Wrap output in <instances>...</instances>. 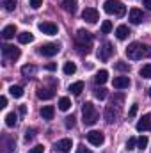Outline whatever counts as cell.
<instances>
[{
  "label": "cell",
  "mask_w": 151,
  "mask_h": 153,
  "mask_svg": "<svg viewBox=\"0 0 151 153\" xmlns=\"http://www.w3.org/2000/svg\"><path fill=\"white\" fill-rule=\"evenodd\" d=\"M107 80H109V71H107V70L98 71V73H96V76H94V82H96V84H100V85H103Z\"/></svg>",
  "instance_id": "20"
},
{
  "label": "cell",
  "mask_w": 151,
  "mask_h": 153,
  "mask_svg": "<svg viewBox=\"0 0 151 153\" xmlns=\"http://www.w3.org/2000/svg\"><path fill=\"white\" fill-rule=\"evenodd\" d=\"M44 68H46L48 71H55V70H57V64H55V62H48Z\"/></svg>",
  "instance_id": "44"
},
{
  "label": "cell",
  "mask_w": 151,
  "mask_h": 153,
  "mask_svg": "<svg viewBox=\"0 0 151 153\" xmlns=\"http://www.w3.org/2000/svg\"><path fill=\"white\" fill-rule=\"evenodd\" d=\"M16 4H18V0H4V9L11 13L16 9Z\"/></svg>",
  "instance_id": "29"
},
{
  "label": "cell",
  "mask_w": 151,
  "mask_h": 153,
  "mask_svg": "<svg viewBox=\"0 0 151 153\" xmlns=\"http://www.w3.org/2000/svg\"><path fill=\"white\" fill-rule=\"evenodd\" d=\"M13 148H14V139H7L5 141V153L13 152Z\"/></svg>",
  "instance_id": "36"
},
{
  "label": "cell",
  "mask_w": 151,
  "mask_h": 153,
  "mask_svg": "<svg viewBox=\"0 0 151 153\" xmlns=\"http://www.w3.org/2000/svg\"><path fill=\"white\" fill-rule=\"evenodd\" d=\"M14 34H16V25H7V27H4V30H2V36H4V39L14 38Z\"/></svg>",
  "instance_id": "21"
},
{
  "label": "cell",
  "mask_w": 151,
  "mask_h": 153,
  "mask_svg": "<svg viewBox=\"0 0 151 153\" xmlns=\"http://www.w3.org/2000/svg\"><path fill=\"white\" fill-rule=\"evenodd\" d=\"M112 84L115 89H128L130 87V78L128 76H115Z\"/></svg>",
  "instance_id": "15"
},
{
  "label": "cell",
  "mask_w": 151,
  "mask_h": 153,
  "mask_svg": "<svg viewBox=\"0 0 151 153\" xmlns=\"http://www.w3.org/2000/svg\"><path fill=\"white\" fill-rule=\"evenodd\" d=\"M18 111H20V114H27V107H25V105H20Z\"/></svg>",
  "instance_id": "47"
},
{
  "label": "cell",
  "mask_w": 151,
  "mask_h": 153,
  "mask_svg": "<svg viewBox=\"0 0 151 153\" xmlns=\"http://www.w3.org/2000/svg\"><path fill=\"white\" fill-rule=\"evenodd\" d=\"M43 152H44V146H41V144H38V146H34V148L29 150V153H43Z\"/></svg>",
  "instance_id": "41"
},
{
  "label": "cell",
  "mask_w": 151,
  "mask_h": 153,
  "mask_svg": "<svg viewBox=\"0 0 151 153\" xmlns=\"http://www.w3.org/2000/svg\"><path fill=\"white\" fill-rule=\"evenodd\" d=\"M150 96H151V87H150Z\"/></svg>",
  "instance_id": "48"
},
{
  "label": "cell",
  "mask_w": 151,
  "mask_h": 153,
  "mask_svg": "<svg viewBox=\"0 0 151 153\" xmlns=\"http://www.w3.org/2000/svg\"><path fill=\"white\" fill-rule=\"evenodd\" d=\"M87 141H89L93 146H101V144L105 143V135H103L101 132H98V130H91V132L87 134Z\"/></svg>",
  "instance_id": "8"
},
{
  "label": "cell",
  "mask_w": 151,
  "mask_h": 153,
  "mask_svg": "<svg viewBox=\"0 0 151 153\" xmlns=\"http://www.w3.org/2000/svg\"><path fill=\"white\" fill-rule=\"evenodd\" d=\"M9 93H11L13 98H21L23 96V87L21 85H11L9 87Z\"/></svg>",
  "instance_id": "24"
},
{
  "label": "cell",
  "mask_w": 151,
  "mask_h": 153,
  "mask_svg": "<svg viewBox=\"0 0 151 153\" xmlns=\"http://www.w3.org/2000/svg\"><path fill=\"white\" fill-rule=\"evenodd\" d=\"M53 114H55V109H53L52 105H44V107L41 109V117H43V119H46V121L53 119Z\"/></svg>",
  "instance_id": "18"
},
{
  "label": "cell",
  "mask_w": 151,
  "mask_h": 153,
  "mask_svg": "<svg viewBox=\"0 0 151 153\" xmlns=\"http://www.w3.org/2000/svg\"><path fill=\"white\" fill-rule=\"evenodd\" d=\"M139 73H141L142 78H151V64H144Z\"/></svg>",
  "instance_id": "30"
},
{
  "label": "cell",
  "mask_w": 151,
  "mask_h": 153,
  "mask_svg": "<svg viewBox=\"0 0 151 153\" xmlns=\"http://www.w3.org/2000/svg\"><path fill=\"white\" fill-rule=\"evenodd\" d=\"M61 52V45L59 43H46L39 48V53L44 55V57H53Z\"/></svg>",
  "instance_id": "5"
},
{
  "label": "cell",
  "mask_w": 151,
  "mask_h": 153,
  "mask_svg": "<svg viewBox=\"0 0 151 153\" xmlns=\"http://www.w3.org/2000/svg\"><path fill=\"white\" fill-rule=\"evenodd\" d=\"M29 4H30V7H32V9H39V7L43 5V0H30Z\"/></svg>",
  "instance_id": "39"
},
{
  "label": "cell",
  "mask_w": 151,
  "mask_h": 153,
  "mask_svg": "<svg viewBox=\"0 0 151 153\" xmlns=\"http://www.w3.org/2000/svg\"><path fill=\"white\" fill-rule=\"evenodd\" d=\"M94 96H96L98 100H105V98H107V89H105V87H98L96 93H94Z\"/></svg>",
  "instance_id": "32"
},
{
  "label": "cell",
  "mask_w": 151,
  "mask_h": 153,
  "mask_svg": "<svg viewBox=\"0 0 151 153\" xmlns=\"http://www.w3.org/2000/svg\"><path fill=\"white\" fill-rule=\"evenodd\" d=\"M142 4H144L146 9H151V0H142Z\"/></svg>",
  "instance_id": "46"
},
{
  "label": "cell",
  "mask_w": 151,
  "mask_h": 153,
  "mask_svg": "<svg viewBox=\"0 0 151 153\" xmlns=\"http://www.w3.org/2000/svg\"><path fill=\"white\" fill-rule=\"evenodd\" d=\"M146 146H148V137H146V135H141V137L137 139V148H139V150H144Z\"/></svg>",
  "instance_id": "33"
},
{
  "label": "cell",
  "mask_w": 151,
  "mask_h": 153,
  "mask_svg": "<svg viewBox=\"0 0 151 153\" xmlns=\"http://www.w3.org/2000/svg\"><path fill=\"white\" fill-rule=\"evenodd\" d=\"M137 146V139L135 137H130L128 141H126V150H133Z\"/></svg>",
  "instance_id": "35"
},
{
  "label": "cell",
  "mask_w": 151,
  "mask_h": 153,
  "mask_svg": "<svg viewBox=\"0 0 151 153\" xmlns=\"http://www.w3.org/2000/svg\"><path fill=\"white\" fill-rule=\"evenodd\" d=\"M128 20H130L132 23L139 25V23H142V20H144V13H142L141 9H137V7H133V9H130V13H128Z\"/></svg>",
  "instance_id": "14"
},
{
  "label": "cell",
  "mask_w": 151,
  "mask_h": 153,
  "mask_svg": "<svg viewBox=\"0 0 151 153\" xmlns=\"http://www.w3.org/2000/svg\"><path fill=\"white\" fill-rule=\"evenodd\" d=\"M18 41H20L21 45H29V43L34 41V36H32L30 32H20V34H18Z\"/></svg>",
  "instance_id": "22"
},
{
  "label": "cell",
  "mask_w": 151,
  "mask_h": 153,
  "mask_svg": "<svg viewBox=\"0 0 151 153\" xmlns=\"http://www.w3.org/2000/svg\"><path fill=\"white\" fill-rule=\"evenodd\" d=\"M124 100V96L123 94H114L112 96V105H119L121 107V102Z\"/></svg>",
  "instance_id": "34"
},
{
  "label": "cell",
  "mask_w": 151,
  "mask_h": 153,
  "mask_svg": "<svg viewBox=\"0 0 151 153\" xmlns=\"http://www.w3.org/2000/svg\"><path fill=\"white\" fill-rule=\"evenodd\" d=\"M62 71H64L66 75H73V73L76 71V64H75V62H71V61H70V62H66V64H64V68H62Z\"/></svg>",
  "instance_id": "26"
},
{
  "label": "cell",
  "mask_w": 151,
  "mask_h": 153,
  "mask_svg": "<svg viewBox=\"0 0 151 153\" xmlns=\"http://www.w3.org/2000/svg\"><path fill=\"white\" fill-rule=\"evenodd\" d=\"M71 146H73L71 139H61V141H57L53 144V150H55V153H70Z\"/></svg>",
  "instance_id": "9"
},
{
  "label": "cell",
  "mask_w": 151,
  "mask_h": 153,
  "mask_svg": "<svg viewBox=\"0 0 151 153\" xmlns=\"http://www.w3.org/2000/svg\"><path fill=\"white\" fill-rule=\"evenodd\" d=\"M121 114V107L119 105H109L107 109H105V119H107V123H114L117 117Z\"/></svg>",
  "instance_id": "7"
},
{
  "label": "cell",
  "mask_w": 151,
  "mask_h": 153,
  "mask_svg": "<svg viewBox=\"0 0 151 153\" xmlns=\"http://www.w3.org/2000/svg\"><path fill=\"white\" fill-rule=\"evenodd\" d=\"M62 9L66 11V13H76V0H62Z\"/></svg>",
  "instance_id": "19"
},
{
  "label": "cell",
  "mask_w": 151,
  "mask_h": 153,
  "mask_svg": "<svg viewBox=\"0 0 151 153\" xmlns=\"http://www.w3.org/2000/svg\"><path fill=\"white\" fill-rule=\"evenodd\" d=\"M59 109H61V111H64V112H66V111H70V109H71V100H70L68 96H62V98L59 100Z\"/></svg>",
  "instance_id": "25"
},
{
  "label": "cell",
  "mask_w": 151,
  "mask_h": 153,
  "mask_svg": "<svg viewBox=\"0 0 151 153\" xmlns=\"http://www.w3.org/2000/svg\"><path fill=\"white\" fill-rule=\"evenodd\" d=\"M82 18H84L87 23H96V22L100 20V14H98V11H96L94 7H85L84 13H82Z\"/></svg>",
  "instance_id": "10"
},
{
  "label": "cell",
  "mask_w": 151,
  "mask_h": 153,
  "mask_svg": "<svg viewBox=\"0 0 151 153\" xmlns=\"http://www.w3.org/2000/svg\"><path fill=\"white\" fill-rule=\"evenodd\" d=\"M112 53H114V46L110 43H103L101 48L98 50V59H100V61H109Z\"/></svg>",
  "instance_id": "12"
},
{
  "label": "cell",
  "mask_w": 151,
  "mask_h": 153,
  "mask_svg": "<svg viewBox=\"0 0 151 153\" xmlns=\"http://www.w3.org/2000/svg\"><path fill=\"white\" fill-rule=\"evenodd\" d=\"M21 73L29 78V76H32L34 73H36V66H29V64H25V66L21 68Z\"/></svg>",
  "instance_id": "27"
},
{
  "label": "cell",
  "mask_w": 151,
  "mask_h": 153,
  "mask_svg": "<svg viewBox=\"0 0 151 153\" xmlns=\"http://www.w3.org/2000/svg\"><path fill=\"white\" fill-rule=\"evenodd\" d=\"M98 111H96V107L91 103V102H87V103H84V107H82V121H84V125H87V126H93L96 121H98Z\"/></svg>",
  "instance_id": "2"
},
{
  "label": "cell",
  "mask_w": 151,
  "mask_h": 153,
  "mask_svg": "<svg viewBox=\"0 0 151 153\" xmlns=\"http://www.w3.org/2000/svg\"><path fill=\"white\" fill-rule=\"evenodd\" d=\"M2 53H4V57H7V59H11V61L20 59V48L11 46V45H4V46H2Z\"/></svg>",
  "instance_id": "11"
},
{
  "label": "cell",
  "mask_w": 151,
  "mask_h": 153,
  "mask_svg": "<svg viewBox=\"0 0 151 153\" xmlns=\"http://www.w3.org/2000/svg\"><path fill=\"white\" fill-rule=\"evenodd\" d=\"M135 128L139 132H150L151 130V114H144L135 125Z\"/></svg>",
  "instance_id": "13"
},
{
  "label": "cell",
  "mask_w": 151,
  "mask_h": 153,
  "mask_svg": "<svg viewBox=\"0 0 151 153\" xmlns=\"http://www.w3.org/2000/svg\"><path fill=\"white\" fill-rule=\"evenodd\" d=\"M55 96V91L53 89H46V87H39L38 89V98L39 100H50Z\"/></svg>",
  "instance_id": "17"
},
{
  "label": "cell",
  "mask_w": 151,
  "mask_h": 153,
  "mask_svg": "<svg viewBox=\"0 0 151 153\" xmlns=\"http://www.w3.org/2000/svg\"><path fill=\"white\" fill-rule=\"evenodd\" d=\"M76 153H91V150H89V148H85L84 144H80V146L76 148Z\"/></svg>",
  "instance_id": "43"
},
{
  "label": "cell",
  "mask_w": 151,
  "mask_h": 153,
  "mask_svg": "<svg viewBox=\"0 0 151 153\" xmlns=\"http://www.w3.org/2000/svg\"><path fill=\"white\" fill-rule=\"evenodd\" d=\"M32 139H34V128H30V130L25 132V141L29 143V141H32Z\"/></svg>",
  "instance_id": "40"
},
{
  "label": "cell",
  "mask_w": 151,
  "mask_h": 153,
  "mask_svg": "<svg viewBox=\"0 0 151 153\" xmlns=\"http://www.w3.org/2000/svg\"><path fill=\"white\" fill-rule=\"evenodd\" d=\"M115 68H117L119 71H130V66H128L126 62H117V64H115Z\"/></svg>",
  "instance_id": "37"
},
{
  "label": "cell",
  "mask_w": 151,
  "mask_h": 153,
  "mask_svg": "<svg viewBox=\"0 0 151 153\" xmlns=\"http://www.w3.org/2000/svg\"><path fill=\"white\" fill-rule=\"evenodd\" d=\"M5 107H7V98L2 96V98H0V109H5Z\"/></svg>",
  "instance_id": "45"
},
{
  "label": "cell",
  "mask_w": 151,
  "mask_h": 153,
  "mask_svg": "<svg viewBox=\"0 0 151 153\" xmlns=\"http://www.w3.org/2000/svg\"><path fill=\"white\" fill-rule=\"evenodd\" d=\"M110 30H112V22L110 20H105L101 23V34H109Z\"/></svg>",
  "instance_id": "31"
},
{
  "label": "cell",
  "mask_w": 151,
  "mask_h": 153,
  "mask_svg": "<svg viewBox=\"0 0 151 153\" xmlns=\"http://www.w3.org/2000/svg\"><path fill=\"white\" fill-rule=\"evenodd\" d=\"M38 29L43 34H46V36H55L59 32V27L55 23H52V22H41L38 25Z\"/></svg>",
  "instance_id": "6"
},
{
  "label": "cell",
  "mask_w": 151,
  "mask_h": 153,
  "mask_svg": "<svg viewBox=\"0 0 151 153\" xmlns=\"http://www.w3.org/2000/svg\"><path fill=\"white\" fill-rule=\"evenodd\" d=\"M150 53H151L150 46H148V45H142V43H137V41L130 43L128 48H126V55H128V59H132V61H139V59H142V57H148Z\"/></svg>",
  "instance_id": "1"
},
{
  "label": "cell",
  "mask_w": 151,
  "mask_h": 153,
  "mask_svg": "<svg viewBox=\"0 0 151 153\" xmlns=\"http://www.w3.org/2000/svg\"><path fill=\"white\" fill-rule=\"evenodd\" d=\"M75 126V117L73 116H68L66 117V128H73Z\"/></svg>",
  "instance_id": "38"
},
{
  "label": "cell",
  "mask_w": 151,
  "mask_h": 153,
  "mask_svg": "<svg viewBox=\"0 0 151 153\" xmlns=\"http://www.w3.org/2000/svg\"><path fill=\"white\" fill-rule=\"evenodd\" d=\"M91 43H93V34H91L89 30L80 29V30L76 32V46L80 48V52H85V53H87Z\"/></svg>",
  "instance_id": "3"
},
{
  "label": "cell",
  "mask_w": 151,
  "mask_h": 153,
  "mask_svg": "<svg viewBox=\"0 0 151 153\" xmlns=\"http://www.w3.org/2000/svg\"><path fill=\"white\" fill-rule=\"evenodd\" d=\"M16 119H18V116L14 114V112H9V114L5 116V125L7 126H14L16 125Z\"/></svg>",
  "instance_id": "28"
},
{
  "label": "cell",
  "mask_w": 151,
  "mask_h": 153,
  "mask_svg": "<svg viewBox=\"0 0 151 153\" xmlns=\"http://www.w3.org/2000/svg\"><path fill=\"white\" fill-rule=\"evenodd\" d=\"M70 91H71V94L78 96V94L84 91V82H82V80H78V82H75V84H71V85H70Z\"/></svg>",
  "instance_id": "23"
},
{
  "label": "cell",
  "mask_w": 151,
  "mask_h": 153,
  "mask_svg": "<svg viewBox=\"0 0 151 153\" xmlns=\"http://www.w3.org/2000/svg\"><path fill=\"white\" fill-rule=\"evenodd\" d=\"M130 34H132V32H130V29H128L126 25H119V27L115 29V38L119 39V41H124Z\"/></svg>",
  "instance_id": "16"
},
{
  "label": "cell",
  "mask_w": 151,
  "mask_h": 153,
  "mask_svg": "<svg viewBox=\"0 0 151 153\" xmlns=\"http://www.w3.org/2000/svg\"><path fill=\"white\" fill-rule=\"evenodd\" d=\"M103 9L107 14H115V16H123L126 13V7L123 5L121 0H105Z\"/></svg>",
  "instance_id": "4"
},
{
  "label": "cell",
  "mask_w": 151,
  "mask_h": 153,
  "mask_svg": "<svg viewBox=\"0 0 151 153\" xmlns=\"http://www.w3.org/2000/svg\"><path fill=\"white\" fill-rule=\"evenodd\" d=\"M137 109H139V107H137V103H133V105L130 107V112H128V116H130V117H135V114H137Z\"/></svg>",
  "instance_id": "42"
}]
</instances>
